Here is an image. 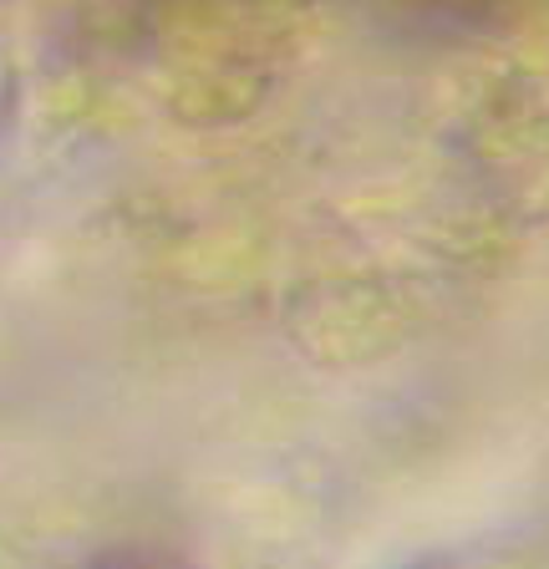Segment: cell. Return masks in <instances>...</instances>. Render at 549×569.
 <instances>
[{
	"instance_id": "cell-1",
	"label": "cell",
	"mask_w": 549,
	"mask_h": 569,
	"mask_svg": "<svg viewBox=\"0 0 549 569\" xmlns=\"http://www.w3.org/2000/svg\"><path fill=\"white\" fill-rule=\"evenodd\" d=\"M407 6H418V11H432V16H448V21H493L503 6L513 0H407Z\"/></svg>"
}]
</instances>
